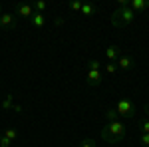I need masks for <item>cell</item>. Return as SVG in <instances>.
Returning a JSON list of instances; mask_svg holds the SVG:
<instances>
[{
	"instance_id": "6da1fadb",
	"label": "cell",
	"mask_w": 149,
	"mask_h": 147,
	"mask_svg": "<svg viewBox=\"0 0 149 147\" xmlns=\"http://www.w3.org/2000/svg\"><path fill=\"white\" fill-rule=\"evenodd\" d=\"M102 139L105 143H119V141H123L125 139V125H123V121L121 119L119 121H109L102 129Z\"/></svg>"
},
{
	"instance_id": "7a4b0ae2",
	"label": "cell",
	"mask_w": 149,
	"mask_h": 147,
	"mask_svg": "<svg viewBox=\"0 0 149 147\" xmlns=\"http://www.w3.org/2000/svg\"><path fill=\"white\" fill-rule=\"evenodd\" d=\"M135 16H137V14L131 10L129 6H119V8L111 14V26H115V28H125V26L135 22Z\"/></svg>"
},
{
	"instance_id": "3957f363",
	"label": "cell",
	"mask_w": 149,
	"mask_h": 147,
	"mask_svg": "<svg viewBox=\"0 0 149 147\" xmlns=\"http://www.w3.org/2000/svg\"><path fill=\"white\" fill-rule=\"evenodd\" d=\"M115 111L119 113V117H133L135 111H137V107H135V103L131 102V100L119 98L117 100V105H115Z\"/></svg>"
},
{
	"instance_id": "277c9868",
	"label": "cell",
	"mask_w": 149,
	"mask_h": 147,
	"mask_svg": "<svg viewBox=\"0 0 149 147\" xmlns=\"http://www.w3.org/2000/svg\"><path fill=\"white\" fill-rule=\"evenodd\" d=\"M32 14H34L32 4H26V2H18V4H16V16L30 20V18H32Z\"/></svg>"
},
{
	"instance_id": "5b68a950",
	"label": "cell",
	"mask_w": 149,
	"mask_h": 147,
	"mask_svg": "<svg viewBox=\"0 0 149 147\" xmlns=\"http://www.w3.org/2000/svg\"><path fill=\"white\" fill-rule=\"evenodd\" d=\"M102 72L100 70H90L88 72V76H86V84L90 86V88H97L100 84H102Z\"/></svg>"
},
{
	"instance_id": "8992f818",
	"label": "cell",
	"mask_w": 149,
	"mask_h": 147,
	"mask_svg": "<svg viewBox=\"0 0 149 147\" xmlns=\"http://www.w3.org/2000/svg\"><path fill=\"white\" fill-rule=\"evenodd\" d=\"M115 64H117V68L123 70V72H127V70H133V68H135V60H133L131 56H123V54L119 56V60H117Z\"/></svg>"
},
{
	"instance_id": "52a82bcc",
	"label": "cell",
	"mask_w": 149,
	"mask_h": 147,
	"mask_svg": "<svg viewBox=\"0 0 149 147\" xmlns=\"http://www.w3.org/2000/svg\"><path fill=\"white\" fill-rule=\"evenodd\" d=\"M119 56H121V48L119 46H107L105 48V58L109 60V62H117L119 60Z\"/></svg>"
},
{
	"instance_id": "ba28073f",
	"label": "cell",
	"mask_w": 149,
	"mask_h": 147,
	"mask_svg": "<svg viewBox=\"0 0 149 147\" xmlns=\"http://www.w3.org/2000/svg\"><path fill=\"white\" fill-rule=\"evenodd\" d=\"M129 8L137 14L139 10H147L149 8V0H131L129 2Z\"/></svg>"
},
{
	"instance_id": "9c48e42d",
	"label": "cell",
	"mask_w": 149,
	"mask_h": 147,
	"mask_svg": "<svg viewBox=\"0 0 149 147\" xmlns=\"http://www.w3.org/2000/svg\"><path fill=\"white\" fill-rule=\"evenodd\" d=\"M12 26H14V14L2 12V16H0V28H12Z\"/></svg>"
},
{
	"instance_id": "30bf717a",
	"label": "cell",
	"mask_w": 149,
	"mask_h": 147,
	"mask_svg": "<svg viewBox=\"0 0 149 147\" xmlns=\"http://www.w3.org/2000/svg\"><path fill=\"white\" fill-rule=\"evenodd\" d=\"M30 20H32V24H34L36 28H42V26H46V16H44L42 12H34Z\"/></svg>"
},
{
	"instance_id": "8fae6325",
	"label": "cell",
	"mask_w": 149,
	"mask_h": 147,
	"mask_svg": "<svg viewBox=\"0 0 149 147\" xmlns=\"http://www.w3.org/2000/svg\"><path fill=\"white\" fill-rule=\"evenodd\" d=\"M95 10H97V8L93 6L92 2H84V6H81V14H84V16H93Z\"/></svg>"
},
{
	"instance_id": "7c38bea8",
	"label": "cell",
	"mask_w": 149,
	"mask_h": 147,
	"mask_svg": "<svg viewBox=\"0 0 149 147\" xmlns=\"http://www.w3.org/2000/svg\"><path fill=\"white\" fill-rule=\"evenodd\" d=\"M105 119H107V123H109V121H119V113L115 111V107H109V109L105 111Z\"/></svg>"
},
{
	"instance_id": "4fadbf2b",
	"label": "cell",
	"mask_w": 149,
	"mask_h": 147,
	"mask_svg": "<svg viewBox=\"0 0 149 147\" xmlns=\"http://www.w3.org/2000/svg\"><path fill=\"white\" fill-rule=\"evenodd\" d=\"M32 8H34L36 12H42V14H44V10L48 8V4L44 2V0H36L34 4H32Z\"/></svg>"
},
{
	"instance_id": "5bb4252c",
	"label": "cell",
	"mask_w": 149,
	"mask_h": 147,
	"mask_svg": "<svg viewBox=\"0 0 149 147\" xmlns=\"http://www.w3.org/2000/svg\"><path fill=\"white\" fill-rule=\"evenodd\" d=\"M2 137H6L8 141H14V139L18 137V131H16V129H6V131H4V135H2Z\"/></svg>"
},
{
	"instance_id": "9a60e30c",
	"label": "cell",
	"mask_w": 149,
	"mask_h": 147,
	"mask_svg": "<svg viewBox=\"0 0 149 147\" xmlns=\"http://www.w3.org/2000/svg\"><path fill=\"white\" fill-rule=\"evenodd\" d=\"M105 72H107V74H117L119 68H117V64H115V62H109V64H105Z\"/></svg>"
},
{
	"instance_id": "2e32d148",
	"label": "cell",
	"mask_w": 149,
	"mask_h": 147,
	"mask_svg": "<svg viewBox=\"0 0 149 147\" xmlns=\"http://www.w3.org/2000/svg\"><path fill=\"white\" fill-rule=\"evenodd\" d=\"M12 105H14V103H12V93H8L6 100L2 102V109H12Z\"/></svg>"
},
{
	"instance_id": "e0dca14e",
	"label": "cell",
	"mask_w": 149,
	"mask_h": 147,
	"mask_svg": "<svg viewBox=\"0 0 149 147\" xmlns=\"http://www.w3.org/2000/svg\"><path fill=\"white\" fill-rule=\"evenodd\" d=\"M81 6H84V2H80V0H74V2H70V8L74 12H81Z\"/></svg>"
},
{
	"instance_id": "ac0fdd59",
	"label": "cell",
	"mask_w": 149,
	"mask_h": 147,
	"mask_svg": "<svg viewBox=\"0 0 149 147\" xmlns=\"http://www.w3.org/2000/svg\"><path fill=\"white\" fill-rule=\"evenodd\" d=\"M139 127H141V133H149V119H143Z\"/></svg>"
},
{
	"instance_id": "d6986e66",
	"label": "cell",
	"mask_w": 149,
	"mask_h": 147,
	"mask_svg": "<svg viewBox=\"0 0 149 147\" xmlns=\"http://www.w3.org/2000/svg\"><path fill=\"white\" fill-rule=\"evenodd\" d=\"M80 147H95V141L88 137V139H84V141H81V143H80Z\"/></svg>"
},
{
	"instance_id": "ffe728a7",
	"label": "cell",
	"mask_w": 149,
	"mask_h": 147,
	"mask_svg": "<svg viewBox=\"0 0 149 147\" xmlns=\"http://www.w3.org/2000/svg\"><path fill=\"white\" fill-rule=\"evenodd\" d=\"M88 66H90V70H100V68H102V64H100L97 60H90Z\"/></svg>"
},
{
	"instance_id": "44dd1931",
	"label": "cell",
	"mask_w": 149,
	"mask_h": 147,
	"mask_svg": "<svg viewBox=\"0 0 149 147\" xmlns=\"http://www.w3.org/2000/svg\"><path fill=\"white\" fill-rule=\"evenodd\" d=\"M141 145L149 147V133H141Z\"/></svg>"
},
{
	"instance_id": "7402d4cb",
	"label": "cell",
	"mask_w": 149,
	"mask_h": 147,
	"mask_svg": "<svg viewBox=\"0 0 149 147\" xmlns=\"http://www.w3.org/2000/svg\"><path fill=\"white\" fill-rule=\"evenodd\" d=\"M12 111L20 113V111H22V107H20V105H18V103H14V105H12Z\"/></svg>"
},
{
	"instance_id": "603a6c76",
	"label": "cell",
	"mask_w": 149,
	"mask_h": 147,
	"mask_svg": "<svg viewBox=\"0 0 149 147\" xmlns=\"http://www.w3.org/2000/svg\"><path fill=\"white\" fill-rule=\"evenodd\" d=\"M145 113H147V115H149V103H147V105H145Z\"/></svg>"
},
{
	"instance_id": "cb8c5ba5",
	"label": "cell",
	"mask_w": 149,
	"mask_h": 147,
	"mask_svg": "<svg viewBox=\"0 0 149 147\" xmlns=\"http://www.w3.org/2000/svg\"><path fill=\"white\" fill-rule=\"evenodd\" d=\"M0 16H2V4H0Z\"/></svg>"
},
{
	"instance_id": "d4e9b609",
	"label": "cell",
	"mask_w": 149,
	"mask_h": 147,
	"mask_svg": "<svg viewBox=\"0 0 149 147\" xmlns=\"http://www.w3.org/2000/svg\"><path fill=\"white\" fill-rule=\"evenodd\" d=\"M0 141H2V135H0Z\"/></svg>"
}]
</instances>
